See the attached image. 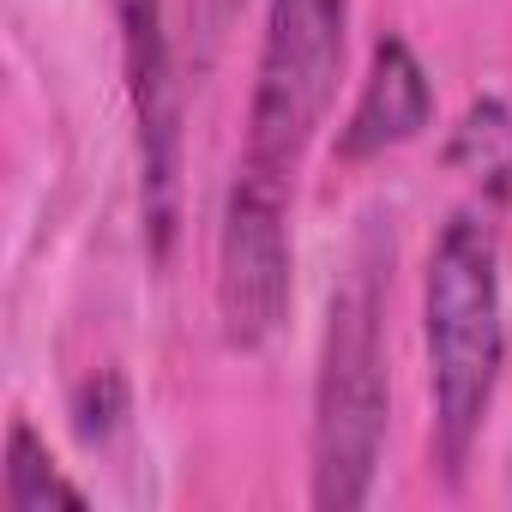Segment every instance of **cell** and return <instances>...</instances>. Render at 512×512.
<instances>
[{
  "instance_id": "6",
  "label": "cell",
  "mask_w": 512,
  "mask_h": 512,
  "mask_svg": "<svg viewBox=\"0 0 512 512\" xmlns=\"http://www.w3.org/2000/svg\"><path fill=\"white\" fill-rule=\"evenodd\" d=\"M428 121H434L428 67L416 61V49L404 37H380L374 55H368V79L356 91V109H350V121L338 133V157L344 163L386 157V151L410 145Z\"/></svg>"
},
{
  "instance_id": "5",
  "label": "cell",
  "mask_w": 512,
  "mask_h": 512,
  "mask_svg": "<svg viewBox=\"0 0 512 512\" xmlns=\"http://www.w3.org/2000/svg\"><path fill=\"white\" fill-rule=\"evenodd\" d=\"M121 31V67H127V103L139 127V181H145V223L157 235V253H169L175 235V193H181V97H175V61L163 31V0H109Z\"/></svg>"
},
{
  "instance_id": "4",
  "label": "cell",
  "mask_w": 512,
  "mask_h": 512,
  "mask_svg": "<svg viewBox=\"0 0 512 512\" xmlns=\"http://www.w3.org/2000/svg\"><path fill=\"white\" fill-rule=\"evenodd\" d=\"M290 181L241 169L217 229V320L229 350H260L290 320Z\"/></svg>"
},
{
  "instance_id": "1",
  "label": "cell",
  "mask_w": 512,
  "mask_h": 512,
  "mask_svg": "<svg viewBox=\"0 0 512 512\" xmlns=\"http://www.w3.org/2000/svg\"><path fill=\"white\" fill-rule=\"evenodd\" d=\"M422 338H428V392H434V458L446 482H458L482 440L506 368L500 229L482 205L458 211L428 253Z\"/></svg>"
},
{
  "instance_id": "7",
  "label": "cell",
  "mask_w": 512,
  "mask_h": 512,
  "mask_svg": "<svg viewBox=\"0 0 512 512\" xmlns=\"http://www.w3.org/2000/svg\"><path fill=\"white\" fill-rule=\"evenodd\" d=\"M0 494H7V512H49V506H73L85 512V488L61 476L55 452L37 440V428L25 416H13L7 428V470H0Z\"/></svg>"
},
{
  "instance_id": "3",
  "label": "cell",
  "mask_w": 512,
  "mask_h": 512,
  "mask_svg": "<svg viewBox=\"0 0 512 512\" xmlns=\"http://www.w3.org/2000/svg\"><path fill=\"white\" fill-rule=\"evenodd\" d=\"M344 43H350V0H272L266 7L241 169H260L296 187L302 157L332 115Z\"/></svg>"
},
{
  "instance_id": "2",
  "label": "cell",
  "mask_w": 512,
  "mask_h": 512,
  "mask_svg": "<svg viewBox=\"0 0 512 512\" xmlns=\"http://www.w3.org/2000/svg\"><path fill=\"white\" fill-rule=\"evenodd\" d=\"M386 446V247L362 241L332 296L314 380V506L350 512L374 494Z\"/></svg>"
},
{
  "instance_id": "8",
  "label": "cell",
  "mask_w": 512,
  "mask_h": 512,
  "mask_svg": "<svg viewBox=\"0 0 512 512\" xmlns=\"http://www.w3.org/2000/svg\"><path fill=\"white\" fill-rule=\"evenodd\" d=\"M223 7H229V0H223Z\"/></svg>"
}]
</instances>
